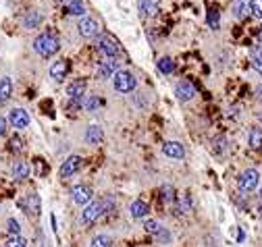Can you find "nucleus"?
Returning a JSON list of instances; mask_svg holds the SVG:
<instances>
[{
	"instance_id": "f257e3e1",
	"label": "nucleus",
	"mask_w": 262,
	"mask_h": 247,
	"mask_svg": "<svg viewBox=\"0 0 262 247\" xmlns=\"http://www.w3.org/2000/svg\"><path fill=\"white\" fill-rule=\"evenodd\" d=\"M115 206H117V204H115V199H113L111 195H106V197H102V199H98V201H90V204L85 206V210L81 212V222H83V224H92V222H96L102 214H108Z\"/></svg>"
},
{
	"instance_id": "f03ea898",
	"label": "nucleus",
	"mask_w": 262,
	"mask_h": 247,
	"mask_svg": "<svg viewBox=\"0 0 262 247\" xmlns=\"http://www.w3.org/2000/svg\"><path fill=\"white\" fill-rule=\"evenodd\" d=\"M34 50H36L40 56H44V58H50V56H54V54L60 50V42H58V38L52 36V33H40V36L34 40Z\"/></svg>"
},
{
	"instance_id": "7ed1b4c3",
	"label": "nucleus",
	"mask_w": 262,
	"mask_h": 247,
	"mask_svg": "<svg viewBox=\"0 0 262 247\" xmlns=\"http://www.w3.org/2000/svg\"><path fill=\"white\" fill-rule=\"evenodd\" d=\"M113 85L121 94H131L136 89V77L131 75L129 71H117L113 75Z\"/></svg>"
},
{
	"instance_id": "20e7f679",
	"label": "nucleus",
	"mask_w": 262,
	"mask_h": 247,
	"mask_svg": "<svg viewBox=\"0 0 262 247\" xmlns=\"http://www.w3.org/2000/svg\"><path fill=\"white\" fill-rule=\"evenodd\" d=\"M258 181H260L258 170H256V168H248V170H244L242 174H239V179H237V187H239V191L250 193V191H254V189L258 187Z\"/></svg>"
},
{
	"instance_id": "39448f33",
	"label": "nucleus",
	"mask_w": 262,
	"mask_h": 247,
	"mask_svg": "<svg viewBox=\"0 0 262 247\" xmlns=\"http://www.w3.org/2000/svg\"><path fill=\"white\" fill-rule=\"evenodd\" d=\"M98 50L104 54V56H108V58H115L119 52H121V46H119V42L113 38V36H108V33H102V36H98Z\"/></svg>"
},
{
	"instance_id": "423d86ee",
	"label": "nucleus",
	"mask_w": 262,
	"mask_h": 247,
	"mask_svg": "<svg viewBox=\"0 0 262 247\" xmlns=\"http://www.w3.org/2000/svg\"><path fill=\"white\" fill-rule=\"evenodd\" d=\"M77 31L81 38H96L100 33V25H98V21H94L90 17H81L77 23Z\"/></svg>"
},
{
	"instance_id": "0eeeda50",
	"label": "nucleus",
	"mask_w": 262,
	"mask_h": 247,
	"mask_svg": "<svg viewBox=\"0 0 262 247\" xmlns=\"http://www.w3.org/2000/svg\"><path fill=\"white\" fill-rule=\"evenodd\" d=\"M71 195H73V201L77 206H87L92 201V187H87V185H75L71 189Z\"/></svg>"
},
{
	"instance_id": "6e6552de",
	"label": "nucleus",
	"mask_w": 262,
	"mask_h": 247,
	"mask_svg": "<svg viewBox=\"0 0 262 247\" xmlns=\"http://www.w3.org/2000/svg\"><path fill=\"white\" fill-rule=\"evenodd\" d=\"M9 123L15 127V129H25L29 125V115H27V110L23 108H13L9 112Z\"/></svg>"
},
{
	"instance_id": "1a4fd4ad",
	"label": "nucleus",
	"mask_w": 262,
	"mask_h": 247,
	"mask_svg": "<svg viewBox=\"0 0 262 247\" xmlns=\"http://www.w3.org/2000/svg\"><path fill=\"white\" fill-rule=\"evenodd\" d=\"M40 206H42V201H40V195L38 193H29L23 201H21V208H23L29 216L38 218L40 216Z\"/></svg>"
},
{
	"instance_id": "9d476101",
	"label": "nucleus",
	"mask_w": 262,
	"mask_h": 247,
	"mask_svg": "<svg viewBox=\"0 0 262 247\" xmlns=\"http://www.w3.org/2000/svg\"><path fill=\"white\" fill-rule=\"evenodd\" d=\"M85 87H87L85 79H75V81H71V83L67 85V96H69L73 102H81V98L85 96Z\"/></svg>"
},
{
	"instance_id": "9b49d317",
	"label": "nucleus",
	"mask_w": 262,
	"mask_h": 247,
	"mask_svg": "<svg viewBox=\"0 0 262 247\" xmlns=\"http://www.w3.org/2000/svg\"><path fill=\"white\" fill-rule=\"evenodd\" d=\"M175 96H177L179 102H187L195 96V87L189 81H179L177 85H175Z\"/></svg>"
},
{
	"instance_id": "f8f14e48",
	"label": "nucleus",
	"mask_w": 262,
	"mask_h": 247,
	"mask_svg": "<svg viewBox=\"0 0 262 247\" xmlns=\"http://www.w3.org/2000/svg\"><path fill=\"white\" fill-rule=\"evenodd\" d=\"M69 69H71L69 60H56V62L50 66V77H52L54 81H62L64 77H67Z\"/></svg>"
},
{
	"instance_id": "ddd939ff",
	"label": "nucleus",
	"mask_w": 262,
	"mask_h": 247,
	"mask_svg": "<svg viewBox=\"0 0 262 247\" xmlns=\"http://www.w3.org/2000/svg\"><path fill=\"white\" fill-rule=\"evenodd\" d=\"M79 166H81V156H69L67 160H64V164L60 166V177H71V174H75L77 170H79Z\"/></svg>"
},
{
	"instance_id": "4468645a",
	"label": "nucleus",
	"mask_w": 262,
	"mask_h": 247,
	"mask_svg": "<svg viewBox=\"0 0 262 247\" xmlns=\"http://www.w3.org/2000/svg\"><path fill=\"white\" fill-rule=\"evenodd\" d=\"M233 15L239 21H244L248 15H252V0H235L233 3Z\"/></svg>"
},
{
	"instance_id": "2eb2a0df",
	"label": "nucleus",
	"mask_w": 262,
	"mask_h": 247,
	"mask_svg": "<svg viewBox=\"0 0 262 247\" xmlns=\"http://www.w3.org/2000/svg\"><path fill=\"white\" fill-rule=\"evenodd\" d=\"M138 9L142 13V17L146 19H152V17H156L158 15V5H156V0H138Z\"/></svg>"
},
{
	"instance_id": "dca6fc26",
	"label": "nucleus",
	"mask_w": 262,
	"mask_h": 247,
	"mask_svg": "<svg viewBox=\"0 0 262 247\" xmlns=\"http://www.w3.org/2000/svg\"><path fill=\"white\" fill-rule=\"evenodd\" d=\"M104 139V131L100 125H90L85 129V142L92 144V146H98L100 142Z\"/></svg>"
},
{
	"instance_id": "f3484780",
	"label": "nucleus",
	"mask_w": 262,
	"mask_h": 247,
	"mask_svg": "<svg viewBox=\"0 0 262 247\" xmlns=\"http://www.w3.org/2000/svg\"><path fill=\"white\" fill-rule=\"evenodd\" d=\"M162 152H165V156H169V158H183L185 156V148L179 142H167L162 146Z\"/></svg>"
},
{
	"instance_id": "a211bd4d",
	"label": "nucleus",
	"mask_w": 262,
	"mask_h": 247,
	"mask_svg": "<svg viewBox=\"0 0 262 247\" xmlns=\"http://www.w3.org/2000/svg\"><path fill=\"white\" fill-rule=\"evenodd\" d=\"M117 71H119V62L111 58V60H106V62H102V64H100V69H98V77H100V79H108V77H113Z\"/></svg>"
},
{
	"instance_id": "6ab92c4d",
	"label": "nucleus",
	"mask_w": 262,
	"mask_h": 247,
	"mask_svg": "<svg viewBox=\"0 0 262 247\" xmlns=\"http://www.w3.org/2000/svg\"><path fill=\"white\" fill-rule=\"evenodd\" d=\"M13 96V81L11 77H3L0 79V104H7Z\"/></svg>"
},
{
	"instance_id": "aec40b11",
	"label": "nucleus",
	"mask_w": 262,
	"mask_h": 247,
	"mask_svg": "<svg viewBox=\"0 0 262 247\" xmlns=\"http://www.w3.org/2000/svg\"><path fill=\"white\" fill-rule=\"evenodd\" d=\"M129 214H131V218H144V216L148 214V204H146V201H142V199L131 201Z\"/></svg>"
},
{
	"instance_id": "412c9836",
	"label": "nucleus",
	"mask_w": 262,
	"mask_h": 247,
	"mask_svg": "<svg viewBox=\"0 0 262 247\" xmlns=\"http://www.w3.org/2000/svg\"><path fill=\"white\" fill-rule=\"evenodd\" d=\"M27 174H29V166H27V162H15L13 164V177L17 179V181H23V179H27Z\"/></svg>"
},
{
	"instance_id": "4be33fe9",
	"label": "nucleus",
	"mask_w": 262,
	"mask_h": 247,
	"mask_svg": "<svg viewBox=\"0 0 262 247\" xmlns=\"http://www.w3.org/2000/svg\"><path fill=\"white\" fill-rule=\"evenodd\" d=\"M40 23H42V15H40L38 11L27 13V15H25V19H23V25H25L27 29H36Z\"/></svg>"
},
{
	"instance_id": "5701e85b",
	"label": "nucleus",
	"mask_w": 262,
	"mask_h": 247,
	"mask_svg": "<svg viewBox=\"0 0 262 247\" xmlns=\"http://www.w3.org/2000/svg\"><path fill=\"white\" fill-rule=\"evenodd\" d=\"M248 144L252 150H262V131L260 129H252L250 131V137H248Z\"/></svg>"
},
{
	"instance_id": "b1692460",
	"label": "nucleus",
	"mask_w": 262,
	"mask_h": 247,
	"mask_svg": "<svg viewBox=\"0 0 262 247\" xmlns=\"http://www.w3.org/2000/svg\"><path fill=\"white\" fill-rule=\"evenodd\" d=\"M64 9H67V15H73V17H83L85 15V5L81 3V0H73V3L67 5Z\"/></svg>"
},
{
	"instance_id": "393cba45",
	"label": "nucleus",
	"mask_w": 262,
	"mask_h": 247,
	"mask_svg": "<svg viewBox=\"0 0 262 247\" xmlns=\"http://www.w3.org/2000/svg\"><path fill=\"white\" fill-rule=\"evenodd\" d=\"M158 71L165 73V75H171V73L175 71V62H173V58L162 56V58L158 60Z\"/></svg>"
},
{
	"instance_id": "a878e982",
	"label": "nucleus",
	"mask_w": 262,
	"mask_h": 247,
	"mask_svg": "<svg viewBox=\"0 0 262 247\" xmlns=\"http://www.w3.org/2000/svg\"><path fill=\"white\" fill-rule=\"evenodd\" d=\"M81 106H83L87 112H94V110H98V106H100V98H98V96H85V98L81 100Z\"/></svg>"
},
{
	"instance_id": "bb28decb",
	"label": "nucleus",
	"mask_w": 262,
	"mask_h": 247,
	"mask_svg": "<svg viewBox=\"0 0 262 247\" xmlns=\"http://www.w3.org/2000/svg\"><path fill=\"white\" fill-rule=\"evenodd\" d=\"M252 66L262 75V46L252 48Z\"/></svg>"
},
{
	"instance_id": "cd10ccee",
	"label": "nucleus",
	"mask_w": 262,
	"mask_h": 247,
	"mask_svg": "<svg viewBox=\"0 0 262 247\" xmlns=\"http://www.w3.org/2000/svg\"><path fill=\"white\" fill-rule=\"evenodd\" d=\"M206 21H208V25L212 27V29H218V23H221V13H218V9H208V17H206Z\"/></svg>"
},
{
	"instance_id": "c85d7f7f",
	"label": "nucleus",
	"mask_w": 262,
	"mask_h": 247,
	"mask_svg": "<svg viewBox=\"0 0 262 247\" xmlns=\"http://www.w3.org/2000/svg\"><path fill=\"white\" fill-rule=\"evenodd\" d=\"M90 247H113V239L108 235H96L90 243Z\"/></svg>"
},
{
	"instance_id": "c756f323",
	"label": "nucleus",
	"mask_w": 262,
	"mask_h": 247,
	"mask_svg": "<svg viewBox=\"0 0 262 247\" xmlns=\"http://www.w3.org/2000/svg\"><path fill=\"white\" fill-rule=\"evenodd\" d=\"M162 229H165V227H162V224H160L158 220H148V222L144 224V231H146L148 235H154V237H156Z\"/></svg>"
},
{
	"instance_id": "7c9ffc66",
	"label": "nucleus",
	"mask_w": 262,
	"mask_h": 247,
	"mask_svg": "<svg viewBox=\"0 0 262 247\" xmlns=\"http://www.w3.org/2000/svg\"><path fill=\"white\" fill-rule=\"evenodd\" d=\"M7 231L11 233V237H19V233H21V224H19L15 218H9V220H7Z\"/></svg>"
},
{
	"instance_id": "2f4dec72",
	"label": "nucleus",
	"mask_w": 262,
	"mask_h": 247,
	"mask_svg": "<svg viewBox=\"0 0 262 247\" xmlns=\"http://www.w3.org/2000/svg\"><path fill=\"white\" fill-rule=\"evenodd\" d=\"M5 247H27V241L23 239V237H11L7 243H5Z\"/></svg>"
},
{
	"instance_id": "473e14b6",
	"label": "nucleus",
	"mask_w": 262,
	"mask_h": 247,
	"mask_svg": "<svg viewBox=\"0 0 262 247\" xmlns=\"http://www.w3.org/2000/svg\"><path fill=\"white\" fill-rule=\"evenodd\" d=\"M9 148H11V152H21L23 150V142H21V137H11V142H9Z\"/></svg>"
},
{
	"instance_id": "72a5a7b5",
	"label": "nucleus",
	"mask_w": 262,
	"mask_h": 247,
	"mask_svg": "<svg viewBox=\"0 0 262 247\" xmlns=\"http://www.w3.org/2000/svg\"><path fill=\"white\" fill-rule=\"evenodd\" d=\"M252 15L256 19H262V0H252Z\"/></svg>"
},
{
	"instance_id": "f704fd0d",
	"label": "nucleus",
	"mask_w": 262,
	"mask_h": 247,
	"mask_svg": "<svg viewBox=\"0 0 262 247\" xmlns=\"http://www.w3.org/2000/svg\"><path fill=\"white\" fill-rule=\"evenodd\" d=\"M162 195H165L167 201H173V199H175V189H173L171 185H165V187H162Z\"/></svg>"
},
{
	"instance_id": "c9c22d12",
	"label": "nucleus",
	"mask_w": 262,
	"mask_h": 247,
	"mask_svg": "<svg viewBox=\"0 0 262 247\" xmlns=\"http://www.w3.org/2000/svg\"><path fill=\"white\" fill-rule=\"evenodd\" d=\"M156 239H158L160 243H162V241H165V243H169V241H171V235H169V233H167V231L162 229V231H160V233L156 235Z\"/></svg>"
},
{
	"instance_id": "e433bc0d",
	"label": "nucleus",
	"mask_w": 262,
	"mask_h": 247,
	"mask_svg": "<svg viewBox=\"0 0 262 247\" xmlns=\"http://www.w3.org/2000/svg\"><path fill=\"white\" fill-rule=\"evenodd\" d=\"M5 133H7V119L0 117V137H3Z\"/></svg>"
},
{
	"instance_id": "4c0bfd02",
	"label": "nucleus",
	"mask_w": 262,
	"mask_h": 247,
	"mask_svg": "<svg viewBox=\"0 0 262 247\" xmlns=\"http://www.w3.org/2000/svg\"><path fill=\"white\" fill-rule=\"evenodd\" d=\"M256 100H258V102H262V83L256 87Z\"/></svg>"
},
{
	"instance_id": "58836bf2",
	"label": "nucleus",
	"mask_w": 262,
	"mask_h": 247,
	"mask_svg": "<svg viewBox=\"0 0 262 247\" xmlns=\"http://www.w3.org/2000/svg\"><path fill=\"white\" fill-rule=\"evenodd\" d=\"M60 3H62L64 7H67V5H71V3H73V0H60Z\"/></svg>"
},
{
	"instance_id": "ea45409f",
	"label": "nucleus",
	"mask_w": 262,
	"mask_h": 247,
	"mask_svg": "<svg viewBox=\"0 0 262 247\" xmlns=\"http://www.w3.org/2000/svg\"><path fill=\"white\" fill-rule=\"evenodd\" d=\"M258 36H260V40H262V27H260V31H258Z\"/></svg>"
},
{
	"instance_id": "a19ab883",
	"label": "nucleus",
	"mask_w": 262,
	"mask_h": 247,
	"mask_svg": "<svg viewBox=\"0 0 262 247\" xmlns=\"http://www.w3.org/2000/svg\"><path fill=\"white\" fill-rule=\"evenodd\" d=\"M260 199H262V189H260Z\"/></svg>"
},
{
	"instance_id": "79ce46f5",
	"label": "nucleus",
	"mask_w": 262,
	"mask_h": 247,
	"mask_svg": "<svg viewBox=\"0 0 262 247\" xmlns=\"http://www.w3.org/2000/svg\"><path fill=\"white\" fill-rule=\"evenodd\" d=\"M260 123H262V117H260Z\"/></svg>"
}]
</instances>
